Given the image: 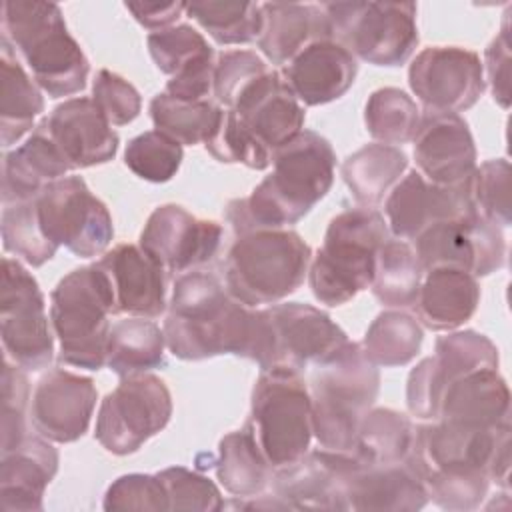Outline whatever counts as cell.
Returning a JSON list of instances; mask_svg holds the SVG:
<instances>
[{"instance_id":"6da1fadb","label":"cell","mask_w":512,"mask_h":512,"mask_svg":"<svg viewBox=\"0 0 512 512\" xmlns=\"http://www.w3.org/2000/svg\"><path fill=\"white\" fill-rule=\"evenodd\" d=\"M162 330L166 348L180 360L234 354L256 362L260 370L278 364L268 310L244 306L204 270L176 276Z\"/></svg>"},{"instance_id":"7a4b0ae2","label":"cell","mask_w":512,"mask_h":512,"mask_svg":"<svg viewBox=\"0 0 512 512\" xmlns=\"http://www.w3.org/2000/svg\"><path fill=\"white\" fill-rule=\"evenodd\" d=\"M272 172L248 198L226 206L234 234L256 228H288L302 220L332 188L336 154L314 130H302L272 154Z\"/></svg>"},{"instance_id":"3957f363","label":"cell","mask_w":512,"mask_h":512,"mask_svg":"<svg viewBox=\"0 0 512 512\" xmlns=\"http://www.w3.org/2000/svg\"><path fill=\"white\" fill-rule=\"evenodd\" d=\"M2 30L50 98L74 96L86 88L88 58L68 32L58 4L8 0L2 4Z\"/></svg>"},{"instance_id":"277c9868","label":"cell","mask_w":512,"mask_h":512,"mask_svg":"<svg viewBox=\"0 0 512 512\" xmlns=\"http://www.w3.org/2000/svg\"><path fill=\"white\" fill-rule=\"evenodd\" d=\"M312 434L320 448L352 452L362 416L380 392V370L358 342L342 344L328 360L314 366L308 382Z\"/></svg>"},{"instance_id":"5b68a950","label":"cell","mask_w":512,"mask_h":512,"mask_svg":"<svg viewBox=\"0 0 512 512\" xmlns=\"http://www.w3.org/2000/svg\"><path fill=\"white\" fill-rule=\"evenodd\" d=\"M310 260V246L290 228L248 230L226 254L224 286L244 306H272L304 284Z\"/></svg>"},{"instance_id":"8992f818","label":"cell","mask_w":512,"mask_h":512,"mask_svg":"<svg viewBox=\"0 0 512 512\" xmlns=\"http://www.w3.org/2000/svg\"><path fill=\"white\" fill-rule=\"evenodd\" d=\"M388 238V224L376 208L358 206L336 214L308 266L314 298L334 308L370 288L376 252Z\"/></svg>"},{"instance_id":"52a82bcc","label":"cell","mask_w":512,"mask_h":512,"mask_svg":"<svg viewBox=\"0 0 512 512\" xmlns=\"http://www.w3.org/2000/svg\"><path fill=\"white\" fill-rule=\"evenodd\" d=\"M112 314V286L96 262L60 278L50 294V324L60 344V362L86 370L106 366Z\"/></svg>"},{"instance_id":"ba28073f","label":"cell","mask_w":512,"mask_h":512,"mask_svg":"<svg viewBox=\"0 0 512 512\" xmlns=\"http://www.w3.org/2000/svg\"><path fill=\"white\" fill-rule=\"evenodd\" d=\"M244 428L274 470L294 464L310 450L312 400L300 370L282 364L260 370Z\"/></svg>"},{"instance_id":"9c48e42d","label":"cell","mask_w":512,"mask_h":512,"mask_svg":"<svg viewBox=\"0 0 512 512\" xmlns=\"http://www.w3.org/2000/svg\"><path fill=\"white\" fill-rule=\"evenodd\" d=\"M332 40L372 66H402L418 46L414 2H322Z\"/></svg>"},{"instance_id":"30bf717a","label":"cell","mask_w":512,"mask_h":512,"mask_svg":"<svg viewBox=\"0 0 512 512\" xmlns=\"http://www.w3.org/2000/svg\"><path fill=\"white\" fill-rule=\"evenodd\" d=\"M422 480L432 472H484L490 482L510 486V422L490 430L456 426L444 420L416 426L406 458Z\"/></svg>"},{"instance_id":"8fae6325","label":"cell","mask_w":512,"mask_h":512,"mask_svg":"<svg viewBox=\"0 0 512 512\" xmlns=\"http://www.w3.org/2000/svg\"><path fill=\"white\" fill-rule=\"evenodd\" d=\"M172 416V394L162 378L144 372L120 378L96 414L94 438L116 456L138 452Z\"/></svg>"},{"instance_id":"7c38bea8","label":"cell","mask_w":512,"mask_h":512,"mask_svg":"<svg viewBox=\"0 0 512 512\" xmlns=\"http://www.w3.org/2000/svg\"><path fill=\"white\" fill-rule=\"evenodd\" d=\"M0 336L6 358L26 372L48 368L54 358L44 294L36 278L14 258H2Z\"/></svg>"},{"instance_id":"4fadbf2b","label":"cell","mask_w":512,"mask_h":512,"mask_svg":"<svg viewBox=\"0 0 512 512\" xmlns=\"http://www.w3.org/2000/svg\"><path fill=\"white\" fill-rule=\"evenodd\" d=\"M40 226L46 238L80 258L104 254L114 238L106 204L96 198L80 176H64L48 184L36 198Z\"/></svg>"},{"instance_id":"5bb4252c","label":"cell","mask_w":512,"mask_h":512,"mask_svg":"<svg viewBox=\"0 0 512 512\" xmlns=\"http://www.w3.org/2000/svg\"><path fill=\"white\" fill-rule=\"evenodd\" d=\"M414 252L424 272L456 268L480 278L504 266L506 240L500 226L468 212L422 230L414 238Z\"/></svg>"},{"instance_id":"9a60e30c","label":"cell","mask_w":512,"mask_h":512,"mask_svg":"<svg viewBox=\"0 0 512 512\" xmlns=\"http://www.w3.org/2000/svg\"><path fill=\"white\" fill-rule=\"evenodd\" d=\"M408 84L426 112H464L484 88L482 60L460 46H430L416 54L408 68Z\"/></svg>"},{"instance_id":"2e32d148","label":"cell","mask_w":512,"mask_h":512,"mask_svg":"<svg viewBox=\"0 0 512 512\" xmlns=\"http://www.w3.org/2000/svg\"><path fill=\"white\" fill-rule=\"evenodd\" d=\"M220 244L222 226L218 222L196 218L178 204H162L148 216L138 246L168 276H180L208 264Z\"/></svg>"},{"instance_id":"e0dca14e","label":"cell","mask_w":512,"mask_h":512,"mask_svg":"<svg viewBox=\"0 0 512 512\" xmlns=\"http://www.w3.org/2000/svg\"><path fill=\"white\" fill-rule=\"evenodd\" d=\"M98 392L94 380L64 368H50L32 390V428L50 442L80 440L92 420Z\"/></svg>"},{"instance_id":"ac0fdd59","label":"cell","mask_w":512,"mask_h":512,"mask_svg":"<svg viewBox=\"0 0 512 512\" xmlns=\"http://www.w3.org/2000/svg\"><path fill=\"white\" fill-rule=\"evenodd\" d=\"M362 464L352 452L308 450L290 466L274 470V496L290 510H346L344 486L348 476Z\"/></svg>"},{"instance_id":"d6986e66","label":"cell","mask_w":512,"mask_h":512,"mask_svg":"<svg viewBox=\"0 0 512 512\" xmlns=\"http://www.w3.org/2000/svg\"><path fill=\"white\" fill-rule=\"evenodd\" d=\"M418 172L440 186H462L476 170L468 122L452 112H424L412 138Z\"/></svg>"},{"instance_id":"ffe728a7","label":"cell","mask_w":512,"mask_h":512,"mask_svg":"<svg viewBox=\"0 0 512 512\" xmlns=\"http://www.w3.org/2000/svg\"><path fill=\"white\" fill-rule=\"evenodd\" d=\"M468 212H474L468 182L462 186H440L426 180L418 170H410L398 180L384 202L388 232L398 240H414L428 226Z\"/></svg>"},{"instance_id":"44dd1931","label":"cell","mask_w":512,"mask_h":512,"mask_svg":"<svg viewBox=\"0 0 512 512\" xmlns=\"http://www.w3.org/2000/svg\"><path fill=\"white\" fill-rule=\"evenodd\" d=\"M274 340L276 366L304 370L328 360L342 344L348 342L346 332L320 308L304 302H278L266 306Z\"/></svg>"},{"instance_id":"7402d4cb","label":"cell","mask_w":512,"mask_h":512,"mask_svg":"<svg viewBox=\"0 0 512 512\" xmlns=\"http://www.w3.org/2000/svg\"><path fill=\"white\" fill-rule=\"evenodd\" d=\"M40 124L72 170L106 164L118 152L116 130L88 96L64 100Z\"/></svg>"},{"instance_id":"603a6c76","label":"cell","mask_w":512,"mask_h":512,"mask_svg":"<svg viewBox=\"0 0 512 512\" xmlns=\"http://www.w3.org/2000/svg\"><path fill=\"white\" fill-rule=\"evenodd\" d=\"M228 110L272 154L304 130V108L274 68L256 78Z\"/></svg>"},{"instance_id":"cb8c5ba5","label":"cell","mask_w":512,"mask_h":512,"mask_svg":"<svg viewBox=\"0 0 512 512\" xmlns=\"http://www.w3.org/2000/svg\"><path fill=\"white\" fill-rule=\"evenodd\" d=\"M108 276L114 294V314L158 318L166 312L168 274L134 244H118L96 262Z\"/></svg>"},{"instance_id":"d4e9b609","label":"cell","mask_w":512,"mask_h":512,"mask_svg":"<svg viewBox=\"0 0 512 512\" xmlns=\"http://www.w3.org/2000/svg\"><path fill=\"white\" fill-rule=\"evenodd\" d=\"M282 78L304 106H322L342 98L358 74L356 58L336 40H316L282 68Z\"/></svg>"},{"instance_id":"484cf974","label":"cell","mask_w":512,"mask_h":512,"mask_svg":"<svg viewBox=\"0 0 512 512\" xmlns=\"http://www.w3.org/2000/svg\"><path fill=\"white\" fill-rule=\"evenodd\" d=\"M58 472V450L44 436L26 434L0 452V510L40 512L44 492Z\"/></svg>"},{"instance_id":"4316f807","label":"cell","mask_w":512,"mask_h":512,"mask_svg":"<svg viewBox=\"0 0 512 512\" xmlns=\"http://www.w3.org/2000/svg\"><path fill=\"white\" fill-rule=\"evenodd\" d=\"M344 504L356 512H414L428 504V494L408 462L360 466L346 480Z\"/></svg>"},{"instance_id":"83f0119b","label":"cell","mask_w":512,"mask_h":512,"mask_svg":"<svg viewBox=\"0 0 512 512\" xmlns=\"http://www.w3.org/2000/svg\"><path fill=\"white\" fill-rule=\"evenodd\" d=\"M438 420L476 430L510 422V390L498 368L452 380L444 390Z\"/></svg>"},{"instance_id":"f1b7e54d","label":"cell","mask_w":512,"mask_h":512,"mask_svg":"<svg viewBox=\"0 0 512 512\" xmlns=\"http://www.w3.org/2000/svg\"><path fill=\"white\" fill-rule=\"evenodd\" d=\"M262 32L256 40L272 64H288L316 40L332 38L322 4L262 2Z\"/></svg>"},{"instance_id":"f546056e","label":"cell","mask_w":512,"mask_h":512,"mask_svg":"<svg viewBox=\"0 0 512 512\" xmlns=\"http://www.w3.org/2000/svg\"><path fill=\"white\" fill-rule=\"evenodd\" d=\"M70 164L38 122L24 144L2 160V204L34 200L48 184L64 178Z\"/></svg>"},{"instance_id":"4dcf8cb0","label":"cell","mask_w":512,"mask_h":512,"mask_svg":"<svg viewBox=\"0 0 512 512\" xmlns=\"http://www.w3.org/2000/svg\"><path fill=\"white\" fill-rule=\"evenodd\" d=\"M478 302L476 276L456 268H432L422 276L414 310L428 330L450 332L474 316Z\"/></svg>"},{"instance_id":"1f68e13d","label":"cell","mask_w":512,"mask_h":512,"mask_svg":"<svg viewBox=\"0 0 512 512\" xmlns=\"http://www.w3.org/2000/svg\"><path fill=\"white\" fill-rule=\"evenodd\" d=\"M44 112L38 84L16 60L12 44L0 40V138L8 148L34 130V120Z\"/></svg>"},{"instance_id":"d6a6232c","label":"cell","mask_w":512,"mask_h":512,"mask_svg":"<svg viewBox=\"0 0 512 512\" xmlns=\"http://www.w3.org/2000/svg\"><path fill=\"white\" fill-rule=\"evenodd\" d=\"M406 168L408 156L404 150L372 142L352 152L342 162L340 174L358 206L374 208L394 188Z\"/></svg>"},{"instance_id":"836d02e7","label":"cell","mask_w":512,"mask_h":512,"mask_svg":"<svg viewBox=\"0 0 512 512\" xmlns=\"http://www.w3.org/2000/svg\"><path fill=\"white\" fill-rule=\"evenodd\" d=\"M164 330L150 318L128 316L110 326L106 344V366L118 374H144L166 364Z\"/></svg>"},{"instance_id":"e575fe53","label":"cell","mask_w":512,"mask_h":512,"mask_svg":"<svg viewBox=\"0 0 512 512\" xmlns=\"http://www.w3.org/2000/svg\"><path fill=\"white\" fill-rule=\"evenodd\" d=\"M214 466L218 482L236 498H254L262 494L274 478V468L246 428L220 438Z\"/></svg>"},{"instance_id":"d590c367","label":"cell","mask_w":512,"mask_h":512,"mask_svg":"<svg viewBox=\"0 0 512 512\" xmlns=\"http://www.w3.org/2000/svg\"><path fill=\"white\" fill-rule=\"evenodd\" d=\"M416 436L412 420L392 408H370L356 432L352 454L366 466H392L406 462Z\"/></svg>"},{"instance_id":"8d00e7d4","label":"cell","mask_w":512,"mask_h":512,"mask_svg":"<svg viewBox=\"0 0 512 512\" xmlns=\"http://www.w3.org/2000/svg\"><path fill=\"white\" fill-rule=\"evenodd\" d=\"M422 276L424 270L414 248L406 240L388 238L376 252L370 288L382 306L400 310L414 306Z\"/></svg>"},{"instance_id":"74e56055","label":"cell","mask_w":512,"mask_h":512,"mask_svg":"<svg viewBox=\"0 0 512 512\" xmlns=\"http://www.w3.org/2000/svg\"><path fill=\"white\" fill-rule=\"evenodd\" d=\"M424 330L420 322L402 310H384L368 326L362 352L382 368H396L412 362L420 352Z\"/></svg>"},{"instance_id":"f35d334b","label":"cell","mask_w":512,"mask_h":512,"mask_svg":"<svg viewBox=\"0 0 512 512\" xmlns=\"http://www.w3.org/2000/svg\"><path fill=\"white\" fill-rule=\"evenodd\" d=\"M224 108L214 100H176L160 92L150 102V118L154 128L168 134L182 146L206 144L218 130Z\"/></svg>"},{"instance_id":"ab89813d","label":"cell","mask_w":512,"mask_h":512,"mask_svg":"<svg viewBox=\"0 0 512 512\" xmlns=\"http://www.w3.org/2000/svg\"><path fill=\"white\" fill-rule=\"evenodd\" d=\"M188 16L198 22L218 44H248L262 32L258 2L202 0L186 4Z\"/></svg>"},{"instance_id":"60d3db41","label":"cell","mask_w":512,"mask_h":512,"mask_svg":"<svg viewBox=\"0 0 512 512\" xmlns=\"http://www.w3.org/2000/svg\"><path fill=\"white\" fill-rule=\"evenodd\" d=\"M416 102L400 88L374 90L364 106V124L368 134L380 144H406L414 138L420 124Z\"/></svg>"},{"instance_id":"b9f144b4","label":"cell","mask_w":512,"mask_h":512,"mask_svg":"<svg viewBox=\"0 0 512 512\" xmlns=\"http://www.w3.org/2000/svg\"><path fill=\"white\" fill-rule=\"evenodd\" d=\"M2 246L32 268H40L54 258L58 246L52 244L38 220L36 200L2 204Z\"/></svg>"},{"instance_id":"7bdbcfd3","label":"cell","mask_w":512,"mask_h":512,"mask_svg":"<svg viewBox=\"0 0 512 512\" xmlns=\"http://www.w3.org/2000/svg\"><path fill=\"white\" fill-rule=\"evenodd\" d=\"M434 358L448 384L478 370L498 368L500 362L496 344L476 330H450L436 338Z\"/></svg>"},{"instance_id":"ee69618b","label":"cell","mask_w":512,"mask_h":512,"mask_svg":"<svg viewBox=\"0 0 512 512\" xmlns=\"http://www.w3.org/2000/svg\"><path fill=\"white\" fill-rule=\"evenodd\" d=\"M182 158V144L156 128L134 136L124 150V164L128 170L154 184L172 180L182 164Z\"/></svg>"},{"instance_id":"f6af8a7d","label":"cell","mask_w":512,"mask_h":512,"mask_svg":"<svg viewBox=\"0 0 512 512\" xmlns=\"http://www.w3.org/2000/svg\"><path fill=\"white\" fill-rule=\"evenodd\" d=\"M146 44L156 68L168 76H174L200 60L214 58L212 46L206 42L202 32L190 24H176L150 32Z\"/></svg>"},{"instance_id":"bcb514c9","label":"cell","mask_w":512,"mask_h":512,"mask_svg":"<svg viewBox=\"0 0 512 512\" xmlns=\"http://www.w3.org/2000/svg\"><path fill=\"white\" fill-rule=\"evenodd\" d=\"M468 196L472 210L484 220L508 228L510 226V162L506 158L486 160L476 166L468 180Z\"/></svg>"},{"instance_id":"7dc6e473","label":"cell","mask_w":512,"mask_h":512,"mask_svg":"<svg viewBox=\"0 0 512 512\" xmlns=\"http://www.w3.org/2000/svg\"><path fill=\"white\" fill-rule=\"evenodd\" d=\"M204 146L218 162L224 164H244L252 170H266L272 162V152L262 146L228 108H224L218 130Z\"/></svg>"},{"instance_id":"c3c4849f","label":"cell","mask_w":512,"mask_h":512,"mask_svg":"<svg viewBox=\"0 0 512 512\" xmlns=\"http://www.w3.org/2000/svg\"><path fill=\"white\" fill-rule=\"evenodd\" d=\"M428 500L444 510L466 512L482 506L490 478L484 472H432L422 478Z\"/></svg>"},{"instance_id":"681fc988","label":"cell","mask_w":512,"mask_h":512,"mask_svg":"<svg viewBox=\"0 0 512 512\" xmlns=\"http://www.w3.org/2000/svg\"><path fill=\"white\" fill-rule=\"evenodd\" d=\"M30 396V382L26 376V370L18 364L4 358L2 368V444L0 452H6L14 448L20 440H24L28 432V402Z\"/></svg>"},{"instance_id":"f907efd6","label":"cell","mask_w":512,"mask_h":512,"mask_svg":"<svg viewBox=\"0 0 512 512\" xmlns=\"http://www.w3.org/2000/svg\"><path fill=\"white\" fill-rule=\"evenodd\" d=\"M162 480L170 510H198V512H218L226 504L218 486L208 478L184 466H170L158 472Z\"/></svg>"},{"instance_id":"816d5d0a","label":"cell","mask_w":512,"mask_h":512,"mask_svg":"<svg viewBox=\"0 0 512 512\" xmlns=\"http://www.w3.org/2000/svg\"><path fill=\"white\" fill-rule=\"evenodd\" d=\"M270 66L252 50H224L218 54L214 64L212 92L218 104L232 108L236 98Z\"/></svg>"},{"instance_id":"f5cc1de1","label":"cell","mask_w":512,"mask_h":512,"mask_svg":"<svg viewBox=\"0 0 512 512\" xmlns=\"http://www.w3.org/2000/svg\"><path fill=\"white\" fill-rule=\"evenodd\" d=\"M104 510H170L168 494L158 474H124L116 478L102 502Z\"/></svg>"},{"instance_id":"db71d44e","label":"cell","mask_w":512,"mask_h":512,"mask_svg":"<svg viewBox=\"0 0 512 512\" xmlns=\"http://www.w3.org/2000/svg\"><path fill=\"white\" fill-rule=\"evenodd\" d=\"M92 100L112 126H126L134 122L142 110L140 92L126 78L106 68L96 74Z\"/></svg>"},{"instance_id":"11a10c76","label":"cell","mask_w":512,"mask_h":512,"mask_svg":"<svg viewBox=\"0 0 512 512\" xmlns=\"http://www.w3.org/2000/svg\"><path fill=\"white\" fill-rule=\"evenodd\" d=\"M448 382L434 356L420 360L408 374L406 406L414 418L438 420Z\"/></svg>"},{"instance_id":"9f6ffc18","label":"cell","mask_w":512,"mask_h":512,"mask_svg":"<svg viewBox=\"0 0 512 512\" xmlns=\"http://www.w3.org/2000/svg\"><path fill=\"white\" fill-rule=\"evenodd\" d=\"M486 78L494 102L500 108L510 106V28H508V16H504L502 28L496 34V38L488 44L484 52V64Z\"/></svg>"},{"instance_id":"6f0895ef","label":"cell","mask_w":512,"mask_h":512,"mask_svg":"<svg viewBox=\"0 0 512 512\" xmlns=\"http://www.w3.org/2000/svg\"><path fill=\"white\" fill-rule=\"evenodd\" d=\"M124 8L138 24L156 32L174 26V22L186 12V2H126Z\"/></svg>"}]
</instances>
